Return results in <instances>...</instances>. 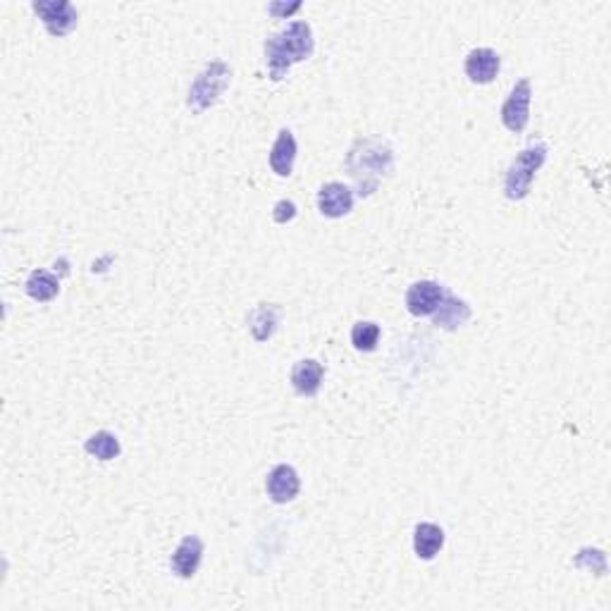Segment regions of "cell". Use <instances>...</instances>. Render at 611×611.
<instances>
[{
    "label": "cell",
    "instance_id": "obj_1",
    "mask_svg": "<svg viewBox=\"0 0 611 611\" xmlns=\"http://www.w3.org/2000/svg\"><path fill=\"white\" fill-rule=\"evenodd\" d=\"M394 153L392 146L380 136H366L351 146L347 155V170L356 181L358 196H370L380 187V181L392 172Z\"/></svg>",
    "mask_w": 611,
    "mask_h": 611
},
{
    "label": "cell",
    "instance_id": "obj_2",
    "mask_svg": "<svg viewBox=\"0 0 611 611\" xmlns=\"http://www.w3.org/2000/svg\"><path fill=\"white\" fill-rule=\"evenodd\" d=\"M316 48L309 22H292L284 32L273 34L265 41V60H268L270 79L280 81L294 62L309 60Z\"/></svg>",
    "mask_w": 611,
    "mask_h": 611
},
{
    "label": "cell",
    "instance_id": "obj_3",
    "mask_svg": "<svg viewBox=\"0 0 611 611\" xmlns=\"http://www.w3.org/2000/svg\"><path fill=\"white\" fill-rule=\"evenodd\" d=\"M544 161H547V146L542 142H532L511 161L506 180H504V194L509 201H523L525 196L531 194L532 180Z\"/></svg>",
    "mask_w": 611,
    "mask_h": 611
},
{
    "label": "cell",
    "instance_id": "obj_4",
    "mask_svg": "<svg viewBox=\"0 0 611 611\" xmlns=\"http://www.w3.org/2000/svg\"><path fill=\"white\" fill-rule=\"evenodd\" d=\"M229 81H232V69H229L227 62L222 60L208 62V65L199 72V77L194 79L191 88H189V106H191L196 113L208 110L210 106H216V103L220 101V96L225 94V88L229 87Z\"/></svg>",
    "mask_w": 611,
    "mask_h": 611
},
{
    "label": "cell",
    "instance_id": "obj_5",
    "mask_svg": "<svg viewBox=\"0 0 611 611\" xmlns=\"http://www.w3.org/2000/svg\"><path fill=\"white\" fill-rule=\"evenodd\" d=\"M32 7L51 36H68L79 20V14L69 0H36Z\"/></svg>",
    "mask_w": 611,
    "mask_h": 611
},
{
    "label": "cell",
    "instance_id": "obj_6",
    "mask_svg": "<svg viewBox=\"0 0 611 611\" xmlns=\"http://www.w3.org/2000/svg\"><path fill=\"white\" fill-rule=\"evenodd\" d=\"M531 98H532L531 81L521 79L516 81V87L511 88L509 98L504 101L502 122L504 127L509 129V132H514V134H521V132L528 127V120H531Z\"/></svg>",
    "mask_w": 611,
    "mask_h": 611
},
{
    "label": "cell",
    "instance_id": "obj_7",
    "mask_svg": "<svg viewBox=\"0 0 611 611\" xmlns=\"http://www.w3.org/2000/svg\"><path fill=\"white\" fill-rule=\"evenodd\" d=\"M354 208V191L342 181H329L318 191V210L325 218H344Z\"/></svg>",
    "mask_w": 611,
    "mask_h": 611
},
{
    "label": "cell",
    "instance_id": "obj_8",
    "mask_svg": "<svg viewBox=\"0 0 611 611\" xmlns=\"http://www.w3.org/2000/svg\"><path fill=\"white\" fill-rule=\"evenodd\" d=\"M499 68H502V58L492 48H473L466 55L464 69L473 84H490L499 74Z\"/></svg>",
    "mask_w": 611,
    "mask_h": 611
},
{
    "label": "cell",
    "instance_id": "obj_9",
    "mask_svg": "<svg viewBox=\"0 0 611 611\" xmlns=\"http://www.w3.org/2000/svg\"><path fill=\"white\" fill-rule=\"evenodd\" d=\"M444 289L442 284L432 282V280H421V282L411 284L406 292V309L413 316H432L442 301Z\"/></svg>",
    "mask_w": 611,
    "mask_h": 611
},
{
    "label": "cell",
    "instance_id": "obj_10",
    "mask_svg": "<svg viewBox=\"0 0 611 611\" xmlns=\"http://www.w3.org/2000/svg\"><path fill=\"white\" fill-rule=\"evenodd\" d=\"M265 490H268L270 499L275 504H287L299 495L301 490V480H299V473H296L292 466L280 464L268 473V480H265Z\"/></svg>",
    "mask_w": 611,
    "mask_h": 611
},
{
    "label": "cell",
    "instance_id": "obj_11",
    "mask_svg": "<svg viewBox=\"0 0 611 611\" xmlns=\"http://www.w3.org/2000/svg\"><path fill=\"white\" fill-rule=\"evenodd\" d=\"M201 559H203L201 538H196V535H187V538L177 544L175 554H172V559H170V566H172V573H175V576L191 578L196 571H199Z\"/></svg>",
    "mask_w": 611,
    "mask_h": 611
},
{
    "label": "cell",
    "instance_id": "obj_12",
    "mask_svg": "<svg viewBox=\"0 0 611 611\" xmlns=\"http://www.w3.org/2000/svg\"><path fill=\"white\" fill-rule=\"evenodd\" d=\"M325 368L313 358H303L292 368V384L303 396H316L323 384Z\"/></svg>",
    "mask_w": 611,
    "mask_h": 611
},
{
    "label": "cell",
    "instance_id": "obj_13",
    "mask_svg": "<svg viewBox=\"0 0 611 611\" xmlns=\"http://www.w3.org/2000/svg\"><path fill=\"white\" fill-rule=\"evenodd\" d=\"M296 161V139L289 129H282L277 134L275 143H273V151H270V168L273 172L280 177H289L292 170H294Z\"/></svg>",
    "mask_w": 611,
    "mask_h": 611
},
{
    "label": "cell",
    "instance_id": "obj_14",
    "mask_svg": "<svg viewBox=\"0 0 611 611\" xmlns=\"http://www.w3.org/2000/svg\"><path fill=\"white\" fill-rule=\"evenodd\" d=\"M435 316V325L442 329H458L461 325L468 323L470 318V306L461 299L451 294H444L437 310L432 313Z\"/></svg>",
    "mask_w": 611,
    "mask_h": 611
},
{
    "label": "cell",
    "instance_id": "obj_15",
    "mask_svg": "<svg viewBox=\"0 0 611 611\" xmlns=\"http://www.w3.org/2000/svg\"><path fill=\"white\" fill-rule=\"evenodd\" d=\"M444 547V531L435 523H418L413 531V550L418 559L430 561L437 557V551Z\"/></svg>",
    "mask_w": 611,
    "mask_h": 611
},
{
    "label": "cell",
    "instance_id": "obj_16",
    "mask_svg": "<svg viewBox=\"0 0 611 611\" xmlns=\"http://www.w3.org/2000/svg\"><path fill=\"white\" fill-rule=\"evenodd\" d=\"M277 325H280V309L273 303L255 306L254 313L249 316V328L255 342H268L270 337L275 335Z\"/></svg>",
    "mask_w": 611,
    "mask_h": 611
},
{
    "label": "cell",
    "instance_id": "obj_17",
    "mask_svg": "<svg viewBox=\"0 0 611 611\" xmlns=\"http://www.w3.org/2000/svg\"><path fill=\"white\" fill-rule=\"evenodd\" d=\"M60 292V282L58 277L46 273V270H34L27 280V294L34 299V301H51Z\"/></svg>",
    "mask_w": 611,
    "mask_h": 611
},
{
    "label": "cell",
    "instance_id": "obj_18",
    "mask_svg": "<svg viewBox=\"0 0 611 611\" xmlns=\"http://www.w3.org/2000/svg\"><path fill=\"white\" fill-rule=\"evenodd\" d=\"M87 451L91 457L101 458V461H113V458L120 457V440L108 430H101L91 435L87 440Z\"/></svg>",
    "mask_w": 611,
    "mask_h": 611
},
{
    "label": "cell",
    "instance_id": "obj_19",
    "mask_svg": "<svg viewBox=\"0 0 611 611\" xmlns=\"http://www.w3.org/2000/svg\"><path fill=\"white\" fill-rule=\"evenodd\" d=\"M377 339H380V325L370 320H361L351 328V344L358 351H375Z\"/></svg>",
    "mask_w": 611,
    "mask_h": 611
},
{
    "label": "cell",
    "instance_id": "obj_20",
    "mask_svg": "<svg viewBox=\"0 0 611 611\" xmlns=\"http://www.w3.org/2000/svg\"><path fill=\"white\" fill-rule=\"evenodd\" d=\"M573 564L580 566V569H590L597 576H605L606 573V557L602 550H580Z\"/></svg>",
    "mask_w": 611,
    "mask_h": 611
},
{
    "label": "cell",
    "instance_id": "obj_21",
    "mask_svg": "<svg viewBox=\"0 0 611 611\" xmlns=\"http://www.w3.org/2000/svg\"><path fill=\"white\" fill-rule=\"evenodd\" d=\"M273 218H275L277 225H287V222H292L296 218V206L294 201H277L275 208H273Z\"/></svg>",
    "mask_w": 611,
    "mask_h": 611
},
{
    "label": "cell",
    "instance_id": "obj_22",
    "mask_svg": "<svg viewBox=\"0 0 611 611\" xmlns=\"http://www.w3.org/2000/svg\"><path fill=\"white\" fill-rule=\"evenodd\" d=\"M299 7H301V3H292V5H284V3H273V5H270V13L275 14V17H289V14H294Z\"/></svg>",
    "mask_w": 611,
    "mask_h": 611
}]
</instances>
